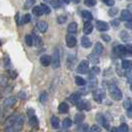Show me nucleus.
Returning a JSON list of instances; mask_svg holds the SVG:
<instances>
[{"mask_svg":"<svg viewBox=\"0 0 132 132\" xmlns=\"http://www.w3.org/2000/svg\"><path fill=\"white\" fill-rule=\"evenodd\" d=\"M24 125V116L23 115H17V117L11 125L10 128L7 129V132H20Z\"/></svg>","mask_w":132,"mask_h":132,"instance_id":"nucleus-1","label":"nucleus"},{"mask_svg":"<svg viewBox=\"0 0 132 132\" xmlns=\"http://www.w3.org/2000/svg\"><path fill=\"white\" fill-rule=\"evenodd\" d=\"M108 90H109V93H110V96L116 101L121 100L122 97H123V94H122V92L120 90V88H118L113 84H110L108 86Z\"/></svg>","mask_w":132,"mask_h":132,"instance_id":"nucleus-2","label":"nucleus"},{"mask_svg":"<svg viewBox=\"0 0 132 132\" xmlns=\"http://www.w3.org/2000/svg\"><path fill=\"white\" fill-rule=\"evenodd\" d=\"M93 99L96 102L101 103L102 100L105 98V92L103 89H101V88H97V89H95L93 93Z\"/></svg>","mask_w":132,"mask_h":132,"instance_id":"nucleus-3","label":"nucleus"},{"mask_svg":"<svg viewBox=\"0 0 132 132\" xmlns=\"http://www.w3.org/2000/svg\"><path fill=\"white\" fill-rule=\"evenodd\" d=\"M52 65H53L54 69H58L61 66V59H60V52H59V49L56 48L54 50V53H53V58H52Z\"/></svg>","mask_w":132,"mask_h":132,"instance_id":"nucleus-4","label":"nucleus"},{"mask_svg":"<svg viewBox=\"0 0 132 132\" xmlns=\"http://www.w3.org/2000/svg\"><path fill=\"white\" fill-rule=\"evenodd\" d=\"M89 69V63L87 60H82L79 64V66L77 68V72L79 73H86Z\"/></svg>","mask_w":132,"mask_h":132,"instance_id":"nucleus-5","label":"nucleus"},{"mask_svg":"<svg viewBox=\"0 0 132 132\" xmlns=\"http://www.w3.org/2000/svg\"><path fill=\"white\" fill-rule=\"evenodd\" d=\"M113 55H115V57H122V56H125L126 51H125V47L123 45H117L113 48L112 50Z\"/></svg>","mask_w":132,"mask_h":132,"instance_id":"nucleus-6","label":"nucleus"},{"mask_svg":"<svg viewBox=\"0 0 132 132\" xmlns=\"http://www.w3.org/2000/svg\"><path fill=\"white\" fill-rule=\"evenodd\" d=\"M77 108L79 110H86L88 111L90 109V103L87 101V100H80L77 102Z\"/></svg>","mask_w":132,"mask_h":132,"instance_id":"nucleus-7","label":"nucleus"},{"mask_svg":"<svg viewBox=\"0 0 132 132\" xmlns=\"http://www.w3.org/2000/svg\"><path fill=\"white\" fill-rule=\"evenodd\" d=\"M95 28L97 29V31L99 32H105L109 29V25L106 23L105 21H96L95 22Z\"/></svg>","mask_w":132,"mask_h":132,"instance_id":"nucleus-8","label":"nucleus"},{"mask_svg":"<svg viewBox=\"0 0 132 132\" xmlns=\"http://www.w3.org/2000/svg\"><path fill=\"white\" fill-rule=\"evenodd\" d=\"M66 43L67 46L69 48H73L77 45V39L73 35H71V34H68L66 36Z\"/></svg>","mask_w":132,"mask_h":132,"instance_id":"nucleus-9","label":"nucleus"},{"mask_svg":"<svg viewBox=\"0 0 132 132\" xmlns=\"http://www.w3.org/2000/svg\"><path fill=\"white\" fill-rule=\"evenodd\" d=\"M96 120L101 126H103L104 128L108 129V122L106 121V118L104 117V115L102 113H97L96 114Z\"/></svg>","mask_w":132,"mask_h":132,"instance_id":"nucleus-10","label":"nucleus"},{"mask_svg":"<svg viewBox=\"0 0 132 132\" xmlns=\"http://www.w3.org/2000/svg\"><path fill=\"white\" fill-rule=\"evenodd\" d=\"M16 101H17V99L15 96H9V97H7L5 100H4V107L5 108H9V107H12L16 104Z\"/></svg>","mask_w":132,"mask_h":132,"instance_id":"nucleus-11","label":"nucleus"},{"mask_svg":"<svg viewBox=\"0 0 132 132\" xmlns=\"http://www.w3.org/2000/svg\"><path fill=\"white\" fill-rule=\"evenodd\" d=\"M120 20L125 21V22L131 21V12H130L128 9L122 10V11H121V15H120Z\"/></svg>","mask_w":132,"mask_h":132,"instance_id":"nucleus-12","label":"nucleus"},{"mask_svg":"<svg viewBox=\"0 0 132 132\" xmlns=\"http://www.w3.org/2000/svg\"><path fill=\"white\" fill-rule=\"evenodd\" d=\"M40 63L43 67H49L52 63V60L51 57L48 56V55H43L41 58H40Z\"/></svg>","mask_w":132,"mask_h":132,"instance_id":"nucleus-13","label":"nucleus"},{"mask_svg":"<svg viewBox=\"0 0 132 132\" xmlns=\"http://www.w3.org/2000/svg\"><path fill=\"white\" fill-rule=\"evenodd\" d=\"M37 28H38V30L41 33H46L48 28H49V25H48V23L46 21H39L37 23Z\"/></svg>","mask_w":132,"mask_h":132,"instance_id":"nucleus-14","label":"nucleus"},{"mask_svg":"<svg viewBox=\"0 0 132 132\" xmlns=\"http://www.w3.org/2000/svg\"><path fill=\"white\" fill-rule=\"evenodd\" d=\"M93 23H90V22H86L85 24H84V28H82V31H84V33L85 35H89V34L93 32Z\"/></svg>","mask_w":132,"mask_h":132,"instance_id":"nucleus-15","label":"nucleus"},{"mask_svg":"<svg viewBox=\"0 0 132 132\" xmlns=\"http://www.w3.org/2000/svg\"><path fill=\"white\" fill-rule=\"evenodd\" d=\"M80 43H81V46L84 47L85 49H88V48H90V47H92V41H90V39H89L87 36H84V37H81V41H80Z\"/></svg>","mask_w":132,"mask_h":132,"instance_id":"nucleus-16","label":"nucleus"},{"mask_svg":"<svg viewBox=\"0 0 132 132\" xmlns=\"http://www.w3.org/2000/svg\"><path fill=\"white\" fill-rule=\"evenodd\" d=\"M69 109H70V107H69V104H68L67 102H62V103H60L59 107H58L59 112L62 113V114L68 113L69 112Z\"/></svg>","mask_w":132,"mask_h":132,"instance_id":"nucleus-17","label":"nucleus"},{"mask_svg":"<svg viewBox=\"0 0 132 132\" xmlns=\"http://www.w3.org/2000/svg\"><path fill=\"white\" fill-rule=\"evenodd\" d=\"M68 32H69V34H71V35L77 33L78 32V24L76 22L70 23L69 26H68Z\"/></svg>","mask_w":132,"mask_h":132,"instance_id":"nucleus-18","label":"nucleus"},{"mask_svg":"<svg viewBox=\"0 0 132 132\" xmlns=\"http://www.w3.org/2000/svg\"><path fill=\"white\" fill-rule=\"evenodd\" d=\"M81 17L86 20V22H90V20L93 19V14L90 13L89 11H87V10H84V11H81Z\"/></svg>","mask_w":132,"mask_h":132,"instance_id":"nucleus-19","label":"nucleus"},{"mask_svg":"<svg viewBox=\"0 0 132 132\" xmlns=\"http://www.w3.org/2000/svg\"><path fill=\"white\" fill-rule=\"evenodd\" d=\"M29 124L32 126L33 128H38V126H39V120H38L36 115L30 116V118H29Z\"/></svg>","mask_w":132,"mask_h":132,"instance_id":"nucleus-20","label":"nucleus"},{"mask_svg":"<svg viewBox=\"0 0 132 132\" xmlns=\"http://www.w3.org/2000/svg\"><path fill=\"white\" fill-rule=\"evenodd\" d=\"M80 95H81V94L79 93H73V94H71V96L69 97V100H70L72 103H77L79 99H80Z\"/></svg>","mask_w":132,"mask_h":132,"instance_id":"nucleus-21","label":"nucleus"},{"mask_svg":"<svg viewBox=\"0 0 132 132\" xmlns=\"http://www.w3.org/2000/svg\"><path fill=\"white\" fill-rule=\"evenodd\" d=\"M51 125L53 127L54 129H58L60 127V120L57 116H52L51 117Z\"/></svg>","mask_w":132,"mask_h":132,"instance_id":"nucleus-22","label":"nucleus"},{"mask_svg":"<svg viewBox=\"0 0 132 132\" xmlns=\"http://www.w3.org/2000/svg\"><path fill=\"white\" fill-rule=\"evenodd\" d=\"M94 52H95V54H97V56L100 55V54H102V52H103V46H102V44L100 42H96L95 43V45H94Z\"/></svg>","mask_w":132,"mask_h":132,"instance_id":"nucleus-23","label":"nucleus"},{"mask_svg":"<svg viewBox=\"0 0 132 132\" xmlns=\"http://www.w3.org/2000/svg\"><path fill=\"white\" fill-rule=\"evenodd\" d=\"M75 82H76V85L79 86H86V79H84V78H81V77H79V76H77L76 78H75Z\"/></svg>","mask_w":132,"mask_h":132,"instance_id":"nucleus-24","label":"nucleus"},{"mask_svg":"<svg viewBox=\"0 0 132 132\" xmlns=\"http://www.w3.org/2000/svg\"><path fill=\"white\" fill-rule=\"evenodd\" d=\"M85 120V114L84 113H77L76 116H75V123L77 124H80L82 121Z\"/></svg>","mask_w":132,"mask_h":132,"instance_id":"nucleus-25","label":"nucleus"},{"mask_svg":"<svg viewBox=\"0 0 132 132\" xmlns=\"http://www.w3.org/2000/svg\"><path fill=\"white\" fill-rule=\"evenodd\" d=\"M16 117H17V115H15V114H13V115H11L9 118L7 119L6 123H5V127H6V130L8 129V128H10L11 127V125L13 124V122L15 121V119H16Z\"/></svg>","mask_w":132,"mask_h":132,"instance_id":"nucleus-26","label":"nucleus"},{"mask_svg":"<svg viewBox=\"0 0 132 132\" xmlns=\"http://www.w3.org/2000/svg\"><path fill=\"white\" fill-rule=\"evenodd\" d=\"M120 39L122 40L123 42H128L130 39V35L127 31H121L120 32Z\"/></svg>","mask_w":132,"mask_h":132,"instance_id":"nucleus-27","label":"nucleus"},{"mask_svg":"<svg viewBox=\"0 0 132 132\" xmlns=\"http://www.w3.org/2000/svg\"><path fill=\"white\" fill-rule=\"evenodd\" d=\"M93 63V65H96V64H98L99 63V58L97 55H94V54H90L89 55V61H88V63Z\"/></svg>","mask_w":132,"mask_h":132,"instance_id":"nucleus-28","label":"nucleus"},{"mask_svg":"<svg viewBox=\"0 0 132 132\" xmlns=\"http://www.w3.org/2000/svg\"><path fill=\"white\" fill-rule=\"evenodd\" d=\"M130 67H131V62L129 61V60H123L122 61V63H121V68L123 69V70H129L130 69Z\"/></svg>","mask_w":132,"mask_h":132,"instance_id":"nucleus-29","label":"nucleus"},{"mask_svg":"<svg viewBox=\"0 0 132 132\" xmlns=\"http://www.w3.org/2000/svg\"><path fill=\"white\" fill-rule=\"evenodd\" d=\"M89 128L87 124H79L77 127V132H88Z\"/></svg>","mask_w":132,"mask_h":132,"instance_id":"nucleus-30","label":"nucleus"},{"mask_svg":"<svg viewBox=\"0 0 132 132\" xmlns=\"http://www.w3.org/2000/svg\"><path fill=\"white\" fill-rule=\"evenodd\" d=\"M32 12H33V15H35V16H42L43 15V11H42V8H41V6H35L33 8V10H32Z\"/></svg>","mask_w":132,"mask_h":132,"instance_id":"nucleus-31","label":"nucleus"},{"mask_svg":"<svg viewBox=\"0 0 132 132\" xmlns=\"http://www.w3.org/2000/svg\"><path fill=\"white\" fill-rule=\"evenodd\" d=\"M39 100L40 102H42L43 104L46 103L47 100H48V93H47V92H42V93L40 94L39 96Z\"/></svg>","mask_w":132,"mask_h":132,"instance_id":"nucleus-32","label":"nucleus"},{"mask_svg":"<svg viewBox=\"0 0 132 132\" xmlns=\"http://www.w3.org/2000/svg\"><path fill=\"white\" fill-rule=\"evenodd\" d=\"M40 6H41V8H42V11H43V13L44 14H50L51 13V8L48 6L47 4L42 3V4H40Z\"/></svg>","mask_w":132,"mask_h":132,"instance_id":"nucleus-33","label":"nucleus"},{"mask_svg":"<svg viewBox=\"0 0 132 132\" xmlns=\"http://www.w3.org/2000/svg\"><path fill=\"white\" fill-rule=\"evenodd\" d=\"M73 124V121L71 120L70 118H65L63 120V127L67 129V128H69V127H71Z\"/></svg>","mask_w":132,"mask_h":132,"instance_id":"nucleus-34","label":"nucleus"},{"mask_svg":"<svg viewBox=\"0 0 132 132\" xmlns=\"http://www.w3.org/2000/svg\"><path fill=\"white\" fill-rule=\"evenodd\" d=\"M67 20H68L67 15H60L59 17L57 18V22H58V24L62 25V24H65V23H66Z\"/></svg>","mask_w":132,"mask_h":132,"instance_id":"nucleus-35","label":"nucleus"},{"mask_svg":"<svg viewBox=\"0 0 132 132\" xmlns=\"http://www.w3.org/2000/svg\"><path fill=\"white\" fill-rule=\"evenodd\" d=\"M25 42H26V44L28 46L31 47L34 44L33 37H32L31 35H26V36H25Z\"/></svg>","mask_w":132,"mask_h":132,"instance_id":"nucleus-36","label":"nucleus"},{"mask_svg":"<svg viewBox=\"0 0 132 132\" xmlns=\"http://www.w3.org/2000/svg\"><path fill=\"white\" fill-rule=\"evenodd\" d=\"M118 13V9L116 8V7H111L109 10H108V15L110 16V17H114V16H116Z\"/></svg>","mask_w":132,"mask_h":132,"instance_id":"nucleus-37","label":"nucleus"},{"mask_svg":"<svg viewBox=\"0 0 132 132\" xmlns=\"http://www.w3.org/2000/svg\"><path fill=\"white\" fill-rule=\"evenodd\" d=\"M31 19H32L31 14H26V15L24 16V18H22L21 24H27V23H29V22L31 21Z\"/></svg>","mask_w":132,"mask_h":132,"instance_id":"nucleus-38","label":"nucleus"},{"mask_svg":"<svg viewBox=\"0 0 132 132\" xmlns=\"http://www.w3.org/2000/svg\"><path fill=\"white\" fill-rule=\"evenodd\" d=\"M50 4H52V6L55 8V9H59L62 7V1H50Z\"/></svg>","mask_w":132,"mask_h":132,"instance_id":"nucleus-39","label":"nucleus"},{"mask_svg":"<svg viewBox=\"0 0 132 132\" xmlns=\"http://www.w3.org/2000/svg\"><path fill=\"white\" fill-rule=\"evenodd\" d=\"M123 107L125 108L126 110L131 108V98H127L124 100V102H123Z\"/></svg>","mask_w":132,"mask_h":132,"instance_id":"nucleus-40","label":"nucleus"},{"mask_svg":"<svg viewBox=\"0 0 132 132\" xmlns=\"http://www.w3.org/2000/svg\"><path fill=\"white\" fill-rule=\"evenodd\" d=\"M35 3H36V1H35V0H28V1H26V2H25L24 8H25L26 10H27V9H30V8H31V6H32V5H34Z\"/></svg>","mask_w":132,"mask_h":132,"instance_id":"nucleus-41","label":"nucleus"},{"mask_svg":"<svg viewBox=\"0 0 132 132\" xmlns=\"http://www.w3.org/2000/svg\"><path fill=\"white\" fill-rule=\"evenodd\" d=\"M117 129H118V132H127L128 131V125L126 123H122Z\"/></svg>","mask_w":132,"mask_h":132,"instance_id":"nucleus-42","label":"nucleus"},{"mask_svg":"<svg viewBox=\"0 0 132 132\" xmlns=\"http://www.w3.org/2000/svg\"><path fill=\"white\" fill-rule=\"evenodd\" d=\"M89 132H101V128H100L98 125H96V124H93V125L90 127Z\"/></svg>","mask_w":132,"mask_h":132,"instance_id":"nucleus-43","label":"nucleus"},{"mask_svg":"<svg viewBox=\"0 0 132 132\" xmlns=\"http://www.w3.org/2000/svg\"><path fill=\"white\" fill-rule=\"evenodd\" d=\"M33 36H34V38H35V39H33V41L35 40V45H36V46L42 45V43H43V42H42V39H41L40 37H38V36H36L35 34H33Z\"/></svg>","mask_w":132,"mask_h":132,"instance_id":"nucleus-44","label":"nucleus"},{"mask_svg":"<svg viewBox=\"0 0 132 132\" xmlns=\"http://www.w3.org/2000/svg\"><path fill=\"white\" fill-rule=\"evenodd\" d=\"M90 71H92V75H97V73H100V69H99L98 67H94L93 66L92 69H90Z\"/></svg>","mask_w":132,"mask_h":132,"instance_id":"nucleus-45","label":"nucleus"},{"mask_svg":"<svg viewBox=\"0 0 132 132\" xmlns=\"http://www.w3.org/2000/svg\"><path fill=\"white\" fill-rule=\"evenodd\" d=\"M101 39L103 40L104 42H110L111 41V37L107 34H101Z\"/></svg>","mask_w":132,"mask_h":132,"instance_id":"nucleus-46","label":"nucleus"},{"mask_svg":"<svg viewBox=\"0 0 132 132\" xmlns=\"http://www.w3.org/2000/svg\"><path fill=\"white\" fill-rule=\"evenodd\" d=\"M85 4L89 7H93L96 4V1H94V0H86V1H85Z\"/></svg>","mask_w":132,"mask_h":132,"instance_id":"nucleus-47","label":"nucleus"},{"mask_svg":"<svg viewBox=\"0 0 132 132\" xmlns=\"http://www.w3.org/2000/svg\"><path fill=\"white\" fill-rule=\"evenodd\" d=\"M89 81H90V86H95L97 85V79H95V77H92L90 79H89Z\"/></svg>","mask_w":132,"mask_h":132,"instance_id":"nucleus-48","label":"nucleus"},{"mask_svg":"<svg viewBox=\"0 0 132 132\" xmlns=\"http://www.w3.org/2000/svg\"><path fill=\"white\" fill-rule=\"evenodd\" d=\"M119 24H120V22H119L118 19H114L112 21H110V25L113 27H118Z\"/></svg>","mask_w":132,"mask_h":132,"instance_id":"nucleus-49","label":"nucleus"},{"mask_svg":"<svg viewBox=\"0 0 132 132\" xmlns=\"http://www.w3.org/2000/svg\"><path fill=\"white\" fill-rule=\"evenodd\" d=\"M103 2L105 3L107 6H109V7H110V6H113V5L115 4V1H114V0H104Z\"/></svg>","mask_w":132,"mask_h":132,"instance_id":"nucleus-50","label":"nucleus"},{"mask_svg":"<svg viewBox=\"0 0 132 132\" xmlns=\"http://www.w3.org/2000/svg\"><path fill=\"white\" fill-rule=\"evenodd\" d=\"M18 96H19V98H21V99H26L27 98V94H26L25 92H19Z\"/></svg>","mask_w":132,"mask_h":132,"instance_id":"nucleus-51","label":"nucleus"},{"mask_svg":"<svg viewBox=\"0 0 132 132\" xmlns=\"http://www.w3.org/2000/svg\"><path fill=\"white\" fill-rule=\"evenodd\" d=\"M125 47V51H126V55H131V46L130 45H127Z\"/></svg>","mask_w":132,"mask_h":132,"instance_id":"nucleus-52","label":"nucleus"},{"mask_svg":"<svg viewBox=\"0 0 132 132\" xmlns=\"http://www.w3.org/2000/svg\"><path fill=\"white\" fill-rule=\"evenodd\" d=\"M28 115H29V117L30 116H33V115H35V110H34L33 108H29L28 109Z\"/></svg>","mask_w":132,"mask_h":132,"instance_id":"nucleus-53","label":"nucleus"},{"mask_svg":"<svg viewBox=\"0 0 132 132\" xmlns=\"http://www.w3.org/2000/svg\"><path fill=\"white\" fill-rule=\"evenodd\" d=\"M131 26H132L131 21H128V22H126L125 23V27L127 28V29H131Z\"/></svg>","mask_w":132,"mask_h":132,"instance_id":"nucleus-54","label":"nucleus"},{"mask_svg":"<svg viewBox=\"0 0 132 132\" xmlns=\"http://www.w3.org/2000/svg\"><path fill=\"white\" fill-rule=\"evenodd\" d=\"M131 111H132V108L127 109V116H128L129 118H131Z\"/></svg>","mask_w":132,"mask_h":132,"instance_id":"nucleus-55","label":"nucleus"},{"mask_svg":"<svg viewBox=\"0 0 132 132\" xmlns=\"http://www.w3.org/2000/svg\"><path fill=\"white\" fill-rule=\"evenodd\" d=\"M10 75H11V78L12 79H15L17 77V73H15V72H10Z\"/></svg>","mask_w":132,"mask_h":132,"instance_id":"nucleus-56","label":"nucleus"},{"mask_svg":"<svg viewBox=\"0 0 132 132\" xmlns=\"http://www.w3.org/2000/svg\"><path fill=\"white\" fill-rule=\"evenodd\" d=\"M110 132H118V129H117L116 127H112L111 130H110Z\"/></svg>","mask_w":132,"mask_h":132,"instance_id":"nucleus-57","label":"nucleus"},{"mask_svg":"<svg viewBox=\"0 0 132 132\" xmlns=\"http://www.w3.org/2000/svg\"><path fill=\"white\" fill-rule=\"evenodd\" d=\"M58 132H68L67 130H61V131H58Z\"/></svg>","mask_w":132,"mask_h":132,"instance_id":"nucleus-58","label":"nucleus"},{"mask_svg":"<svg viewBox=\"0 0 132 132\" xmlns=\"http://www.w3.org/2000/svg\"><path fill=\"white\" fill-rule=\"evenodd\" d=\"M0 114H1V107H0Z\"/></svg>","mask_w":132,"mask_h":132,"instance_id":"nucleus-59","label":"nucleus"},{"mask_svg":"<svg viewBox=\"0 0 132 132\" xmlns=\"http://www.w3.org/2000/svg\"><path fill=\"white\" fill-rule=\"evenodd\" d=\"M0 46H1V41H0Z\"/></svg>","mask_w":132,"mask_h":132,"instance_id":"nucleus-60","label":"nucleus"}]
</instances>
